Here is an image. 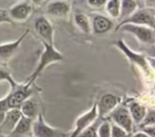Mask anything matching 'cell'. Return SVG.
Wrapping results in <instances>:
<instances>
[{"label":"cell","mask_w":155,"mask_h":137,"mask_svg":"<svg viewBox=\"0 0 155 137\" xmlns=\"http://www.w3.org/2000/svg\"><path fill=\"white\" fill-rule=\"evenodd\" d=\"M30 137H33V136H30Z\"/></svg>","instance_id":"cell-36"},{"label":"cell","mask_w":155,"mask_h":137,"mask_svg":"<svg viewBox=\"0 0 155 137\" xmlns=\"http://www.w3.org/2000/svg\"><path fill=\"white\" fill-rule=\"evenodd\" d=\"M132 137H149L147 135V134H145L143 132H138V133H136V134H134Z\"/></svg>","instance_id":"cell-32"},{"label":"cell","mask_w":155,"mask_h":137,"mask_svg":"<svg viewBox=\"0 0 155 137\" xmlns=\"http://www.w3.org/2000/svg\"><path fill=\"white\" fill-rule=\"evenodd\" d=\"M119 103V98L113 94H106L100 98L97 103L98 116L106 117L108 114L112 113L115 108H117Z\"/></svg>","instance_id":"cell-14"},{"label":"cell","mask_w":155,"mask_h":137,"mask_svg":"<svg viewBox=\"0 0 155 137\" xmlns=\"http://www.w3.org/2000/svg\"><path fill=\"white\" fill-rule=\"evenodd\" d=\"M32 126L33 120L21 116L20 120L16 125L8 137H30L32 136Z\"/></svg>","instance_id":"cell-16"},{"label":"cell","mask_w":155,"mask_h":137,"mask_svg":"<svg viewBox=\"0 0 155 137\" xmlns=\"http://www.w3.org/2000/svg\"><path fill=\"white\" fill-rule=\"evenodd\" d=\"M74 22H75L76 27L79 29V31L82 32L84 34L92 33L90 19L84 13H75L74 14Z\"/></svg>","instance_id":"cell-19"},{"label":"cell","mask_w":155,"mask_h":137,"mask_svg":"<svg viewBox=\"0 0 155 137\" xmlns=\"http://www.w3.org/2000/svg\"><path fill=\"white\" fill-rule=\"evenodd\" d=\"M33 137H68L69 134L62 130L50 126L43 118V115L39 114L38 117L33 121L32 126Z\"/></svg>","instance_id":"cell-3"},{"label":"cell","mask_w":155,"mask_h":137,"mask_svg":"<svg viewBox=\"0 0 155 137\" xmlns=\"http://www.w3.org/2000/svg\"><path fill=\"white\" fill-rule=\"evenodd\" d=\"M141 132H143L145 134H147L149 137H155V126L143 128V131Z\"/></svg>","instance_id":"cell-30"},{"label":"cell","mask_w":155,"mask_h":137,"mask_svg":"<svg viewBox=\"0 0 155 137\" xmlns=\"http://www.w3.org/2000/svg\"><path fill=\"white\" fill-rule=\"evenodd\" d=\"M147 61H148V64H149L150 68H151L155 72V58H153V57H148L147 58Z\"/></svg>","instance_id":"cell-31"},{"label":"cell","mask_w":155,"mask_h":137,"mask_svg":"<svg viewBox=\"0 0 155 137\" xmlns=\"http://www.w3.org/2000/svg\"><path fill=\"white\" fill-rule=\"evenodd\" d=\"M149 57L155 58V47H151V49L149 50Z\"/></svg>","instance_id":"cell-33"},{"label":"cell","mask_w":155,"mask_h":137,"mask_svg":"<svg viewBox=\"0 0 155 137\" xmlns=\"http://www.w3.org/2000/svg\"><path fill=\"white\" fill-rule=\"evenodd\" d=\"M30 33V30H27L18 39L12 41V42L0 43V62H8L12 59L13 56L17 53V51L20 47L21 43L23 42L27 36Z\"/></svg>","instance_id":"cell-12"},{"label":"cell","mask_w":155,"mask_h":137,"mask_svg":"<svg viewBox=\"0 0 155 137\" xmlns=\"http://www.w3.org/2000/svg\"><path fill=\"white\" fill-rule=\"evenodd\" d=\"M153 14H154V16H155V11H154V13H153Z\"/></svg>","instance_id":"cell-35"},{"label":"cell","mask_w":155,"mask_h":137,"mask_svg":"<svg viewBox=\"0 0 155 137\" xmlns=\"http://www.w3.org/2000/svg\"><path fill=\"white\" fill-rule=\"evenodd\" d=\"M111 117L114 121V125L118 126L128 134H131L133 132V120L127 108L124 106L115 108L114 111L111 113Z\"/></svg>","instance_id":"cell-10"},{"label":"cell","mask_w":155,"mask_h":137,"mask_svg":"<svg viewBox=\"0 0 155 137\" xmlns=\"http://www.w3.org/2000/svg\"><path fill=\"white\" fill-rule=\"evenodd\" d=\"M34 29L42 43L54 45V28L47 16H38L34 21Z\"/></svg>","instance_id":"cell-5"},{"label":"cell","mask_w":155,"mask_h":137,"mask_svg":"<svg viewBox=\"0 0 155 137\" xmlns=\"http://www.w3.org/2000/svg\"><path fill=\"white\" fill-rule=\"evenodd\" d=\"M19 111H20L21 115H22L23 117L31 119L33 121H34L35 119L38 117V115L40 114L38 104H37L36 101H35L34 99H32L31 97H30L29 99H27L25 103L21 104Z\"/></svg>","instance_id":"cell-17"},{"label":"cell","mask_w":155,"mask_h":137,"mask_svg":"<svg viewBox=\"0 0 155 137\" xmlns=\"http://www.w3.org/2000/svg\"><path fill=\"white\" fill-rule=\"evenodd\" d=\"M3 23H13V22L11 21V19L8 18L6 11L0 10V24H3Z\"/></svg>","instance_id":"cell-29"},{"label":"cell","mask_w":155,"mask_h":137,"mask_svg":"<svg viewBox=\"0 0 155 137\" xmlns=\"http://www.w3.org/2000/svg\"><path fill=\"white\" fill-rule=\"evenodd\" d=\"M152 126H155V111H149V112H147L143 122L140 123L141 128L152 127Z\"/></svg>","instance_id":"cell-25"},{"label":"cell","mask_w":155,"mask_h":137,"mask_svg":"<svg viewBox=\"0 0 155 137\" xmlns=\"http://www.w3.org/2000/svg\"><path fill=\"white\" fill-rule=\"evenodd\" d=\"M128 110H129V113H130L131 117H132L133 122L138 123V125H140V123L143 122V118H145L146 114H147V112H148L147 109L138 103H131Z\"/></svg>","instance_id":"cell-18"},{"label":"cell","mask_w":155,"mask_h":137,"mask_svg":"<svg viewBox=\"0 0 155 137\" xmlns=\"http://www.w3.org/2000/svg\"><path fill=\"white\" fill-rule=\"evenodd\" d=\"M97 137H111V123L104 121L97 128Z\"/></svg>","instance_id":"cell-23"},{"label":"cell","mask_w":155,"mask_h":137,"mask_svg":"<svg viewBox=\"0 0 155 137\" xmlns=\"http://www.w3.org/2000/svg\"><path fill=\"white\" fill-rule=\"evenodd\" d=\"M0 137H8V136H6V135H2V134H0Z\"/></svg>","instance_id":"cell-34"},{"label":"cell","mask_w":155,"mask_h":137,"mask_svg":"<svg viewBox=\"0 0 155 137\" xmlns=\"http://www.w3.org/2000/svg\"><path fill=\"white\" fill-rule=\"evenodd\" d=\"M33 94L32 86H29L25 82L18 83L15 88L11 89L10 93L5 96L6 103H8V109H20L21 104L29 99Z\"/></svg>","instance_id":"cell-2"},{"label":"cell","mask_w":155,"mask_h":137,"mask_svg":"<svg viewBox=\"0 0 155 137\" xmlns=\"http://www.w3.org/2000/svg\"><path fill=\"white\" fill-rule=\"evenodd\" d=\"M137 10V2L134 0H123L120 1V17L119 18L127 19L132 16Z\"/></svg>","instance_id":"cell-20"},{"label":"cell","mask_w":155,"mask_h":137,"mask_svg":"<svg viewBox=\"0 0 155 137\" xmlns=\"http://www.w3.org/2000/svg\"><path fill=\"white\" fill-rule=\"evenodd\" d=\"M64 59L63 55L58 51L55 47V45H49L45 44L43 43V51L40 54V57H39L38 64H37L36 68H35L34 72L32 73V75L29 77V79L25 81V83L29 86H32L34 84V82L37 80V78L41 75L43 71L48 68L49 66L56 62L62 61Z\"/></svg>","instance_id":"cell-1"},{"label":"cell","mask_w":155,"mask_h":137,"mask_svg":"<svg viewBox=\"0 0 155 137\" xmlns=\"http://www.w3.org/2000/svg\"><path fill=\"white\" fill-rule=\"evenodd\" d=\"M106 12L112 18L120 17V0H109L106 3Z\"/></svg>","instance_id":"cell-21"},{"label":"cell","mask_w":155,"mask_h":137,"mask_svg":"<svg viewBox=\"0 0 155 137\" xmlns=\"http://www.w3.org/2000/svg\"><path fill=\"white\" fill-rule=\"evenodd\" d=\"M98 117V111H97V103H94L93 106L88 111L80 115L75 121V127L74 130L69 134L68 137H77L81 132H84L87 128L90 127L92 123L96 121Z\"/></svg>","instance_id":"cell-7"},{"label":"cell","mask_w":155,"mask_h":137,"mask_svg":"<svg viewBox=\"0 0 155 137\" xmlns=\"http://www.w3.org/2000/svg\"><path fill=\"white\" fill-rule=\"evenodd\" d=\"M107 0H89L88 4L91 8H99L101 6L106 5Z\"/></svg>","instance_id":"cell-28"},{"label":"cell","mask_w":155,"mask_h":137,"mask_svg":"<svg viewBox=\"0 0 155 137\" xmlns=\"http://www.w3.org/2000/svg\"><path fill=\"white\" fill-rule=\"evenodd\" d=\"M97 128H98V123H96L95 121L90 127L87 128L84 132H81L77 137H97Z\"/></svg>","instance_id":"cell-24"},{"label":"cell","mask_w":155,"mask_h":137,"mask_svg":"<svg viewBox=\"0 0 155 137\" xmlns=\"http://www.w3.org/2000/svg\"><path fill=\"white\" fill-rule=\"evenodd\" d=\"M129 134L116 125H111V137H128Z\"/></svg>","instance_id":"cell-26"},{"label":"cell","mask_w":155,"mask_h":137,"mask_svg":"<svg viewBox=\"0 0 155 137\" xmlns=\"http://www.w3.org/2000/svg\"><path fill=\"white\" fill-rule=\"evenodd\" d=\"M113 28V23L102 15H95L91 22V29L94 34H104Z\"/></svg>","instance_id":"cell-15"},{"label":"cell","mask_w":155,"mask_h":137,"mask_svg":"<svg viewBox=\"0 0 155 137\" xmlns=\"http://www.w3.org/2000/svg\"><path fill=\"white\" fill-rule=\"evenodd\" d=\"M120 29L121 31L129 32L133 34L139 41L147 44H154L155 43V33L154 30L150 29L147 27H141V25H135V24H121L117 27V30Z\"/></svg>","instance_id":"cell-6"},{"label":"cell","mask_w":155,"mask_h":137,"mask_svg":"<svg viewBox=\"0 0 155 137\" xmlns=\"http://www.w3.org/2000/svg\"><path fill=\"white\" fill-rule=\"evenodd\" d=\"M3 81L8 82L11 89L15 88V86L18 84V82L15 81V79L13 78L11 72L8 71V70H6L5 68H3V67L0 66V82H3Z\"/></svg>","instance_id":"cell-22"},{"label":"cell","mask_w":155,"mask_h":137,"mask_svg":"<svg viewBox=\"0 0 155 137\" xmlns=\"http://www.w3.org/2000/svg\"><path fill=\"white\" fill-rule=\"evenodd\" d=\"M71 2L63 0H53L47 4L45 14L52 18L64 19L71 13Z\"/></svg>","instance_id":"cell-9"},{"label":"cell","mask_w":155,"mask_h":137,"mask_svg":"<svg viewBox=\"0 0 155 137\" xmlns=\"http://www.w3.org/2000/svg\"><path fill=\"white\" fill-rule=\"evenodd\" d=\"M10 110L8 109V103H6V98L3 97V98L0 99V123L2 122L3 120L4 116H5L6 112Z\"/></svg>","instance_id":"cell-27"},{"label":"cell","mask_w":155,"mask_h":137,"mask_svg":"<svg viewBox=\"0 0 155 137\" xmlns=\"http://www.w3.org/2000/svg\"><path fill=\"white\" fill-rule=\"evenodd\" d=\"M135 24V25H141V27H147L150 29L154 30L155 29V16L153 12H151L150 10H140L135 12L132 16H130L129 18L124 19L121 21V24Z\"/></svg>","instance_id":"cell-8"},{"label":"cell","mask_w":155,"mask_h":137,"mask_svg":"<svg viewBox=\"0 0 155 137\" xmlns=\"http://www.w3.org/2000/svg\"><path fill=\"white\" fill-rule=\"evenodd\" d=\"M21 113L18 109H12L6 112L2 122L0 123V134L8 136L11 132L14 130L16 125L21 118Z\"/></svg>","instance_id":"cell-13"},{"label":"cell","mask_w":155,"mask_h":137,"mask_svg":"<svg viewBox=\"0 0 155 137\" xmlns=\"http://www.w3.org/2000/svg\"><path fill=\"white\" fill-rule=\"evenodd\" d=\"M115 44H116V47H118V49L120 50L123 53L126 54V56L129 58V60H130L131 62H133V64H136L139 68H140L146 74H147V75H149V76L151 75V70H150V67H149L148 61H147V58H146L145 56L139 55V54L131 51V50L129 49L128 45H127L123 40L116 41V42H115Z\"/></svg>","instance_id":"cell-11"},{"label":"cell","mask_w":155,"mask_h":137,"mask_svg":"<svg viewBox=\"0 0 155 137\" xmlns=\"http://www.w3.org/2000/svg\"><path fill=\"white\" fill-rule=\"evenodd\" d=\"M33 11H34V5L32 2L23 0V1H18L13 4L8 10H6V13L13 23H22L31 17Z\"/></svg>","instance_id":"cell-4"}]
</instances>
